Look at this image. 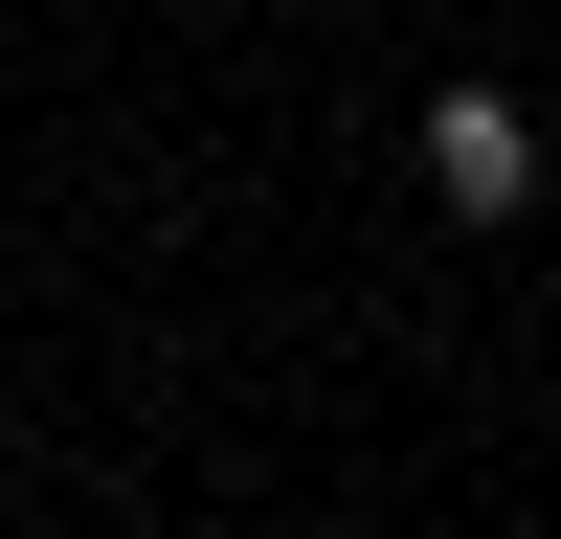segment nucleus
Instances as JSON below:
<instances>
[{
  "mask_svg": "<svg viewBox=\"0 0 561 539\" xmlns=\"http://www.w3.org/2000/svg\"><path fill=\"white\" fill-rule=\"evenodd\" d=\"M404 158H427V203H449V225H517V203H539V113H517L494 68H449Z\"/></svg>",
  "mask_w": 561,
  "mask_h": 539,
  "instance_id": "f257e3e1",
  "label": "nucleus"
}]
</instances>
